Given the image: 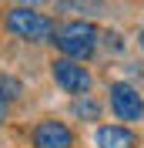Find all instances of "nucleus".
<instances>
[{
    "instance_id": "f257e3e1",
    "label": "nucleus",
    "mask_w": 144,
    "mask_h": 148,
    "mask_svg": "<svg viewBox=\"0 0 144 148\" xmlns=\"http://www.w3.org/2000/svg\"><path fill=\"white\" fill-rule=\"evenodd\" d=\"M47 44H54V51L64 54V57L90 61V57L101 51V27L94 20H87V17H74V20L57 24Z\"/></svg>"
},
{
    "instance_id": "f03ea898",
    "label": "nucleus",
    "mask_w": 144,
    "mask_h": 148,
    "mask_svg": "<svg viewBox=\"0 0 144 148\" xmlns=\"http://www.w3.org/2000/svg\"><path fill=\"white\" fill-rule=\"evenodd\" d=\"M3 27L17 40H27V44H47L50 34H54V17L40 14L37 7H10L7 17H3Z\"/></svg>"
},
{
    "instance_id": "7ed1b4c3",
    "label": "nucleus",
    "mask_w": 144,
    "mask_h": 148,
    "mask_svg": "<svg viewBox=\"0 0 144 148\" xmlns=\"http://www.w3.org/2000/svg\"><path fill=\"white\" fill-rule=\"evenodd\" d=\"M50 81L60 88L64 94H84L94 88V74L90 67H84V61H74V57L57 54L50 61Z\"/></svg>"
},
{
    "instance_id": "20e7f679",
    "label": "nucleus",
    "mask_w": 144,
    "mask_h": 148,
    "mask_svg": "<svg viewBox=\"0 0 144 148\" xmlns=\"http://www.w3.org/2000/svg\"><path fill=\"white\" fill-rule=\"evenodd\" d=\"M107 104H111V114L117 121H124V125H134V121L144 118V94L131 81H111L107 84Z\"/></svg>"
},
{
    "instance_id": "39448f33",
    "label": "nucleus",
    "mask_w": 144,
    "mask_h": 148,
    "mask_svg": "<svg viewBox=\"0 0 144 148\" xmlns=\"http://www.w3.org/2000/svg\"><path fill=\"white\" fill-rule=\"evenodd\" d=\"M30 145L34 148H74L77 138H74V128L60 118H40L30 128Z\"/></svg>"
},
{
    "instance_id": "423d86ee",
    "label": "nucleus",
    "mask_w": 144,
    "mask_h": 148,
    "mask_svg": "<svg viewBox=\"0 0 144 148\" xmlns=\"http://www.w3.org/2000/svg\"><path fill=\"white\" fill-rule=\"evenodd\" d=\"M94 145L97 148H141V135L124 121H107V125H97Z\"/></svg>"
},
{
    "instance_id": "0eeeda50",
    "label": "nucleus",
    "mask_w": 144,
    "mask_h": 148,
    "mask_svg": "<svg viewBox=\"0 0 144 148\" xmlns=\"http://www.w3.org/2000/svg\"><path fill=\"white\" fill-rule=\"evenodd\" d=\"M101 101L94 98L90 91H84V94H71V114L77 121H101Z\"/></svg>"
},
{
    "instance_id": "6e6552de",
    "label": "nucleus",
    "mask_w": 144,
    "mask_h": 148,
    "mask_svg": "<svg viewBox=\"0 0 144 148\" xmlns=\"http://www.w3.org/2000/svg\"><path fill=\"white\" fill-rule=\"evenodd\" d=\"M57 14H104V0H50Z\"/></svg>"
},
{
    "instance_id": "1a4fd4ad",
    "label": "nucleus",
    "mask_w": 144,
    "mask_h": 148,
    "mask_svg": "<svg viewBox=\"0 0 144 148\" xmlns=\"http://www.w3.org/2000/svg\"><path fill=\"white\" fill-rule=\"evenodd\" d=\"M101 47H104L107 54L121 57V54L127 51V40H124V34H121V30H111V27H104V30H101Z\"/></svg>"
},
{
    "instance_id": "9d476101",
    "label": "nucleus",
    "mask_w": 144,
    "mask_h": 148,
    "mask_svg": "<svg viewBox=\"0 0 144 148\" xmlns=\"http://www.w3.org/2000/svg\"><path fill=\"white\" fill-rule=\"evenodd\" d=\"M0 91H3L7 101H20V94H24V81L3 71V74H0Z\"/></svg>"
},
{
    "instance_id": "9b49d317",
    "label": "nucleus",
    "mask_w": 144,
    "mask_h": 148,
    "mask_svg": "<svg viewBox=\"0 0 144 148\" xmlns=\"http://www.w3.org/2000/svg\"><path fill=\"white\" fill-rule=\"evenodd\" d=\"M7 118H10V101L3 98V91H0V128L7 125Z\"/></svg>"
},
{
    "instance_id": "f8f14e48",
    "label": "nucleus",
    "mask_w": 144,
    "mask_h": 148,
    "mask_svg": "<svg viewBox=\"0 0 144 148\" xmlns=\"http://www.w3.org/2000/svg\"><path fill=\"white\" fill-rule=\"evenodd\" d=\"M14 7H40V3H47V0H10Z\"/></svg>"
},
{
    "instance_id": "ddd939ff",
    "label": "nucleus",
    "mask_w": 144,
    "mask_h": 148,
    "mask_svg": "<svg viewBox=\"0 0 144 148\" xmlns=\"http://www.w3.org/2000/svg\"><path fill=\"white\" fill-rule=\"evenodd\" d=\"M137 47H141V54H144V27L137 30Z\"/></svg>"
}]
</instances>
